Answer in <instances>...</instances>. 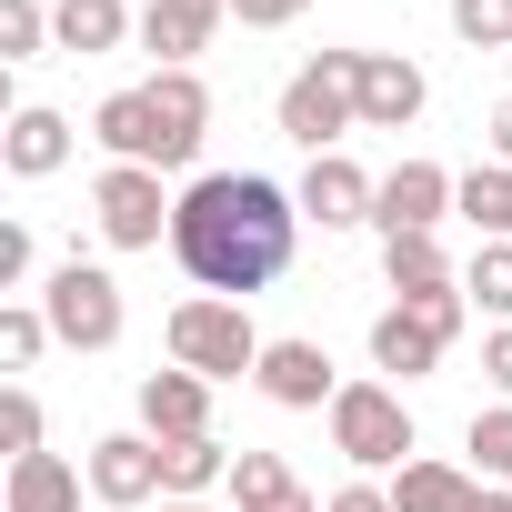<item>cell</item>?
<instances>
[{
	"label": "cell",
	"mask_w": 512,
	"mask_h": 512,
	"mask_svg": "<svg viewBox=\"0 0 512 512\" xmlns=\"http://www.w3.org/2000/svg\"><path fill=\"white\" fill-rule=\"evenodd\" d=\"M171 251L181 272L221 302H251L292 272L302 251V201L262 171H191L181 181V211H171Z\"/></svg>",
	"instance_id": "6da1fadb"
},
{
	"label": "cell",
	"mask_w": 512,
	"mask_h": 512,
	"mask_svg": "<svg viewBox=\"0 0 512 512\" xmlns=\"http://www.w3.org/2000/svg\"><path fill=\"white\" fill-rule=\"evenodd\" d=\"M161 342H171V362L181 372H201L211 392L221 382H251L262 372V322H251V302H221V292H191V302H171V322H161Z\"/></svg>",
	"instance_id": "7a4b0ae2"
},
{
	"label": "cell",
	"mask_w": 512,
	"mask_h": 512,
	"mask_svg": "<svg viewBox=\"0 0 512 512\" xmlns=\"http://www.w3.org/2000/svg\"><path fill=\"white\" fill-rule=\"evenodd\" d=\"M322 422H332V452H342L362 482H392L402 462H422V432H412L402 382H342V402H332Z\"/></svg>",
	"instance_id": "3957f363"
},
{
	"label": "cell",
	"mask_w": 512,
	"mask_h": 512,
	"mask_svg": "<svg viewBox=\"0 0 512 512\" xmlns=\"http://www.w3.org/2000/svg\"><path fill=\"white\" fill-rule=\"evenodd\" d=\"M352 71H362V51H312L292 81H282V101H272V121H282V141L292 151H342L352 131H362V101H352Z\"/></svg>",
	"instance_id": "277c9868"
},
{
	"label": "cell",
	"mask_w": 512,
	"mask_h": 512,
	"mask_svg": "<svg viewBox=\"0 0 512 512\" xmlns=\"http://www.w3.org/2000/svg\"><path fill=\"white\" fill-rule=\"evenodd\" d=\"M31 302L51 312V342H61V352H111V342L131 332L121 282H111L101 262H81V251H71V262H51V282H41Z\"/></svg>",
	"instance_id": "5b68a950"
},
{
	"label": "cell",
	"mask_w": 512,
	"mask_h": 512,
	"mask_svg": "<svg viewBox=\"0 0 512 512\" xmlns=\"http://www.w3.org/2000/svg\"><path fill=\"white\" fill-rule=\"evenodd\" d=\"M171 191H161V171H141V161H101V181H91V221H101V241L111 251H161L171 241Z\"/></svg>",
	"instance_id": "8992f818"
},
{
	"label": "cell",
	"mask_w": 512,
	"mask_h": 512,
	"mask_svg": "<svg viewBox=\"0 0 512 512\" xmlns=\"http://www.w3.org/2000/svg\"><path fill=\"white\" fill-rule=\"evenodd\" d=\"M251 392H262L272 412H332V402H342V372H332V352H322L312 332H282V342L262 352V372H251Z\"/></svg>",
	"instance_id": "52a82bcc"
},
{
	"label": "cell",
	"mask_w": 512,
	"mask_h": 512,
	"mask_svg": "<svg viewBox=\"0 0 512 512\" xmlns=\"http://www.w3.org/2000/svg\"><path fill=\"white\" fill-rule=\"evenodd\" d=\"M452 191H462V171H442V161L412 151V161L382 171V191H372V231H382V241H402V231H442Z\"/></svg>",
	"instance_id": "ba28073f"
},
{
	"label": "cell",
	"mask_w": 512,
	"mask_h": 512,
	"mask_svg": "<svg viewBox=\"0 0 512 512\" xmlns=\"http://www.w3.org/2000/svg\"><path fill=\"white\" fill-rule=\"evenodd\" d=\"M352 101H362V131H412V121L432 111V81H422L412 51H362Z\"/></svg>",
	"instance_id": "9c48e42d"
},
{
	"label": "cell",
	"mask_w": 512,
	"mask_h": 512,
	"mask_svg": "<svg viewBox=\"0 0 512 512\" xmlns=\"http://www.w3.org/2000/svg\"><path fill=\"white\" fill-rule=\"evenodd\" d=\"M81 472H91V492H101L111 512H151V502H161V442H151V432H101Z\"/></svg>",
	"instance_id": "30bf717a"
},
{
	"label": "cell",
	"mask_w": 512,
	"mask_h": 512,
	"mask_svg": "<svg viewBox=\"0 0 512 512\" xmlns=\"http://www.w3.org/2000/svg\"><path fill=\"white\" fill-rule=\"evenodd\" d=\"M372 191H382V181H372L352 151H322L292 201H302V221H322V231H362V221H372Z\"/></svg>",
	"instance_id": "8fae6325"
},
{
	"label": "cell",
	"mask_w": 512,
	"mask_h": 512,
	"mask_svg": "<svg viewBox=\"0 0 512 512\" xmlns=\"http://www.w3.org/2000/svg\"><path fill=\"white\" fill-rule=\"evenodd\" d=\"M442 322L422 312V302H392V312H372V372H392V382H432L442 372Z\"/></svg>",
	"instance_id": "7c38bea8"
},
{
	"label": "cell",
	"mask_w": 512,
	"mask_h": 512,
	"mask_svg": "<svg viewBox=\"0 0 512 512\" xmlns=\"http://www.w3.org/2000/svg\"><path fill=\"white\" fill-rule=\"evenodd\" d=\"M221 21H231V0H141V51H151L161 71H191Z\"/></svg>",
	"instance_id": "4fadbf2b"
},
{
	"label": "cell",
	"mask_w": 512,
	"mask_h": 512,
	"mask_svg": "<svg viewBox=\"0 0 512 512\" xmlns=\"http://www.w3.org/2000/svg\"><path fill=\"white\" fill-rule=\"evenodd\" d=\"M151 111H161V171H191L211 141V91L201 71H151Z\"/></svg>",
	"instance_id": "5bb4252c"
},
{
	"label": "cell",
	"mask_w": 512,
	"mask_h": 512,
	"mask_svg": "<svg viewBox=\"0 0 512 512\" xmlns=\"http://www.w3.org/2000/svg\"><path fill=\"white\" fill-rule=\"evenodd\" d=\"M131 402H141V432H151V442H201V432H211V382L181 372V362H171V372H141Z\"/></svg>",
	"instance_id": "9a60e30c"
},
{
	"label": "cell",
	"mask_w": 512,
	"mask_h": 512,
	"mask_svg": "<svg viewBox=\"0 0 512 512\" xmlns=\"http://www.w3.org/2000/svg\"><path fill=\"white\" fill-rule=\"evenodd\" d=\"M0 171H11V181H51V171H71V121H61L51 101H21L11 121H0Z\"/></svg>",
	"instance_id": "2e32d148"
},
{
	"label": "cell",
	"mask_w": 512,
	"mask_h": 512,
	"mask_svg": "<svg viewBox=\"0 0 512 512\" xmlns=\"http://www.w3.org/2000/svg\"><path fill=\"white\" fill-rule=\"evenodd\" d=\"M91 472L71 452H21L11 472H0V512H81Z\"/></svg>",
	"instance_id": "e0dca14e"
},
{
	"label": "cell",
	"mask_w": 512,
	"mask_h": 512,
	"mask_svg": "<svg viewBox=\"0 0 512 512\" xmlns=\"http://www.w3.org/2000/svg\"><path fill=\"white\" fill-rule=\"evenodd\" d=\"M121 41H141V11H131V0H51V51L101 61V51H121Z\"/></svg>",
	"instance_id": "ac0fdd59"
},
{
	"label": "cell",
	"mask_w": 512,
	"mask_h": 512,
	"mask_svg": "<svg viewBox=\"0 0 512 512\" xmlns=\"http://www.w3.org/2000/svg\"><path fill=\"white\" fill-rule=\"evenodd\" d=\"M91 141H101L111 161H141V171H161V111H151V81L111 91V101L91 111Z\"/></svg>",
	"instance_id": "d6986e66"
},
{
	"label": "cell",
	"mask_w": 512,
	"mask_h": 512,
	"mask_svg": "<svg viewBox=\"0 0 512 512\" xmlns=\"http://www.w3.org/2000/svg\"><path fill=\"white\" fill-rule=\"evenodd\" d=\"M382 282H392V302H432V292H462L452 251H442V231H402V241H382Z\"/></svg>",
	"instance_id": "ffe728a7"
},
{
	"label": "cell",
	"mask_w": 512,
	"mask_h": 512,
	"mask_svg": "<svg viewBox=\"0 0 512 512\" xmlns=\"http://www.w3.org/2000/svg\"><path fill=\"white\" fill-rule=\"evenodd\" d=\"M472 492H482V472L472 462H402L392 472V512H472Z\"/></svg>",
	"instance_id": "44dd1931"
},
{
	"label": "cell",
	"mask_w": 512,
	"mask_h": 512,
	"mask_svg": "<svg viewBox=\"0 0 512 512\" xmlns=\"http://www.w3.org/2000/svg\"><path fill=\"white\" fill-rule=\"evenodd\" d=\"M231 482V442L201 432V442H161V502H201Z\"/></svg>",
	"instance_id": "7402d4cb"
},
{
	"label": "cell",
	"mask_w": 512,
	"mask_h": 512,
	"mask_svg": "<svg viewBox=\"0 0 512 512\" xmlns=\"http://www.w3.org/2000/svg\"><path fill=\"white\" fill-rule=\"evenodd\" d=\"M292 492H302V482H292V462H282V452H251V442L231 452V482H221V502H231V512H282Z\"/></svg>",
	"instance_id": "603a6c76"
},
{
	"label": "cell",
	"mask_w": 512,
	"mask_h": 512,
	"mask_svg": "<svg viewBox=\"0 0 512 512\" xmlns=\"http://www.w3.org/2000/svg\"><path fill=\"white\" fill-rule=\"evenodd\" d=\"M452 211H462L482 241H512V171H502V161H472L462 191H452Z\"/></svg>",
	"instance_id": "cb8c5ba5"
},
{
	"label": "cell",
	"mask_w": 512,
	"mask_h": 512,
	"mask_svg": "<svg viewBox=\"0 0 512 512\" xmlns=\"http://www.w3.org/2000/svg\"><path fill=\"white\" fill-rule=\"evenodd\" d=\"M462 302L482 322H512V241H482L472 262H462Z\"/></svg>",
	"instance_id": "d4e9b609"
},
{
	"label": "cell",
	"mask_w": 512,
	"mask_h": 512,
	"mask_svg": "<svg viewBox=\"0 0 512 512\" xmlns=\"http://www.w3.org/2000/svg\"><path fill=\"white\" fill-rule=\"evenodd\" d=\"M462 452H472V472H482V482H502V492H512V402H482V412H472V432H462Z\"/></svg>",
	"instance_id": "484cf974"
},
{
	"label": "cell",
	"mask_w": 512,
	"mask_h": 512,
	"mask_svg": "<svg viewBox=\"0 0 512 512\" xmlns=\"http://www.w3.org/2000/svg\"><path fill=\"white\" fill-rule=\"evenodd\" d=\"M51 51V0H0V61H41Z\"/></svg>",
	"instance_id": "4316f807"
},
{
	"label": "cell",
	"mask_w": 512,
	"mask_h": 512,
	"mask_svg": "<svg viewBox=\"0 0 512 512\" xmlns=\"http://www.w3.org/2000/svg\"><path fill=\"white\" fill-rule=\"evenodd\" d=\"M41 352H51V312H41V302H11V312H0V362L31 372Z\"/></svg>",
	"instance_id": "83f0119b"
},
{
	"label": "cell",
	"mask_w": 512,
	"mask_h": 512,
	"mask_svg": "<svg viewBox=\"0 0 512 512\" xmlns=\"http://www.w3.org/2000/svg\"><path fill=\"white\" fill-rule=\"evenodd\" d=\"M462 51H512V0H452Z\"/></svg>",
	"instance_id": "f1b7e54d"
},
{
	"label": "cell",
	"mask_w": 512,
	"mask_h": 512,
	"mask_svg": "<svg viewBox=\"0 0 512 512\" xmlns=\"http://www.w3.org/2000/svg\"><path fill=\"white\" fill-rule=\"evenodd\" d=\"M0 442H11V462H21V452H41V392H31V382L0 392Z\"/></svg>",
	"instance_id": "f546056e"
},
{
	"label": "cell",
	"mask_w": 512,
	"mask_h": 512,
	"mask_svg": "<svg viewBox=\"0 0 512 512\" xmlns=\"http://www.w3.org/2000/svg\"><path fill=\"white\" fill-rule=\"evenodd\" d=\"M31 262H41L31 221H0V292H21V282H31Z\"/></svg>",
	"instance_id": "4dcf8cb0"
},
{
	"label": "cell",
	"mask_w": 512,
	"mask_h": 512,
	"mask_svg": "<svg viewBox=\"0 0 512 512\" xmlns=\"http://www.w3.org/2000/svg\"><path fill=\"white\" fill-rule=\"evenodd\" d=\"M302 11H312V0H231V21H241V31H292Z\"/></svg>",
	"instance_id": "1f68e13d"
},
{
	"label": "cell",
	"mask_w": 512,
	"mask_h": 512,
	"mask_svg": "<svg viewBox=\"0 0 512 512\" xmlns=\"http://www.w3.org/2000/svg\"><path fill=\"white\" fill-rule=\"evenodd\" d=\"M482 382H492V402H512V322L482 332Z\"/></svg>",
	"instance_id": "d6a6232c"
},
{
	"label": "cell",
	"mask_w": 512,
	"mask_h": 512,
	"mask_svg": "<svg viewBox=\"0 0 512 512\" xmlns=\"http://www.w3.org/2000/svg\"><path fill=\"white\" fill-rule=\"evenodd\" d=\"M322 512H392V482H362V472H352V482H342Z\"/></svg>",
	"instance_id": "836d02e7"
},
{
	"label": "cell",
	"mask_w": 512,
	"mask_h": 512,
	"mask_svg": "<svg viewBox=\"0 0 512 512\" xmlns=\"http://www.w3.org/2000/svg\"><path fill=\"white\" fill-rule=\"evenodd\" d=\"M482 141H492V161H502V171H512V91H502V101H492V131H482Z\"/></svg>",
	"instance_id": "e575fe53"
},
{
	"label": "cell",
	"mask_w": 512,
	"mask_h": 512,
	"mask_svg": "<svg viewBox=\"0 0 512 512\" xmlns=\"http://www.w3.org/2000/svg\"><path fill=\"white\" fill-rule=\"evenodd\" d=\"M472 512H512V492H502V482H482V492H472Z\"/></svg>",
	"instance_id": "d590c367"
},
{
	"label": "cell",
	"mask_w": 512,
	"mask_h": 512,
	"mask_svg": "<svg viewBox=\"0 0 512 512\" xmlns=\"http://www.w3.org/2000/svg\"><path fill=\"white\" fill-rule=\"evenodd\" d=\"M282 512H322V502H312V492H292V502H282Z\"/></svg>",
	"instance_id": "8d00e7d4"
},
{
	"label": "cell",
	"mask_w": 512,
	"mask_h": 512,
	"mask_svg": "<svg viewBox=\"0 0 512 512\" xmlns=\"http://www.w3.org/2000/svg\"><path fill=\"white\" fill-rule=\"evenodd\" d=\"M161 512H211V502H161Z\"/></svg>",
	"instance_id": "74e56055"
}]
</instances>
